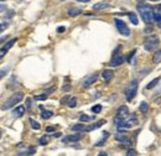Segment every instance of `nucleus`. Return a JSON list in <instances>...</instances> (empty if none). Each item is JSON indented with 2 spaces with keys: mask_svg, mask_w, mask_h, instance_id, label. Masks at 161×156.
<instances>
[{
  "mask_svg": "<svg viewBox=\"0 0 161 156\" xmlns=\"http://www.w3.org/2000/svg\"><path fill=\"white\" fill-rule=\"evenodd\" d=\"M138 11H139L141 19L144 20L145 24H152L154 22V9L150 6V5L139 4Z\"/></svg>",
  "mask_w": 161,
  "mask_h": 156,
  "instance_id": "f257e3e1",
  "label": "nucleus"
},
{
  "mask_svg": "<svg viewBox=\"0 0 161 156\" xmlns=\"http://www.w3.org/2000/svg\"><path fill=\"white\" fill-rule=\"evenodd\" d=\"M22 99H24V93H21V92L14 93L10 98L6 99V102H5L4 105L1 107V109L3 110H8V109H10V108H13L14 105H16L17 103H20Z\"/></svg>",
  "mask_w": 161,
  "mask_h": 156,
  "instance_id": "f03ea898",
  "label": "nucleus"
},
{
  "mask_svg": "<svg viewBox=\"0 0 161 156\" xmlns=\"http://www.w3.org/2000/svg\"><path fill=\"white\" fill-rule=\"evenodd\" d=\"M159 44H160V39L157 37V36L156 35H150V36H147V37L145 39V41H144V49L149 52H152L159 46Z\"/></svg>",
  "mask_w": 161,
  "mask_h": 156,
  "instance_id": "7ed1b4c3",
  "label": "nucleus"
},
{
  "mask_svg": "<svg viewBox=\"0 0 161 156\" xmlns=\"http://www.w3.org/2000/svg\"><path fill=\"white\" fill-rule=\"evenodd\" d=\"M138 87H139V82L136 79H134V81H132L129 83V86L127 88H125L124 94H125V98H127L128 102L133 100V98L135 97V94H136V91H138Z\"/></svg>",
  "mask_w": 161,
  "mask_h": 156,
  "instance_id": "20e7f679",
  "label": "nucleus"
},
{
  "mask_svg": "<svg viewBox=\"0 0 161 156\" xmlns=\"http://www.w3.org/2000/svg\"><path fill=\"white\" fill-rule=\"evenodd\" d=\"M114 24H115V26H117L119 32H120L123 36L129 37V36H130V29L127 26V24H125L123 20H120V19H117V17L114 19Z\"/></svg>",
  "mask_w": 161,
  "mask_h": 156,
  "instance_id": "39448f33",
  "label": "nucleus"
},
{
  "mask_svg": "<svg viewBox=\"0 0 161 156\" xmlns=\"http://www.w3.org/2000/svg\"><path fill=\"white\" fill-rule=\"evenodd\" d=\"M117 118L122 119V120H124V119L129 118V109L127 105H122L118 108V112H117Z\"/></svg>",
  "mask_w": 161,
  "mask_h": 156,
  "instance_id": "423d86ee",
  "label": "nucleus"
},
{
  "mask_svg": "<svg viewBox=\"0 0 161 156\" xmlns=\"http://www.w3.org/2000/svg\"><path fill=\"white\" fill-rule=\"evenodd\" d=\"M115 139L118 141H120L122 144H124V145H132V140L128 139V136L124 131H119L118 134H115Z\"/></svg>",
  "mask_w": 161,
  "mask_h": 156,
  "instance_id": "0eeeda50",
  "label": "nucleus"
},
{
  "mask_svg": "<svg viewBox=\"0 0 161 156\" xmlns=\"http://www.w3.org/2000/svg\"><path fill=\"white\" fill-rule=\"evenodd\" d=\"M154 21L156 22V25L161 29V4L156 5L154 9Z\"/></svg>",
  "mask_w": 161,
  "mask_h": 156,
  "instance_id": "6e6552de",
  "label": "nucleus"
},
{
  "mask_svg": "<svg viewBox=\"0 0 161 156\" xmlns=\"http://www.w3.org/2000/svg\"><path fill=\"white\" fill-rule=\"evenodd\" d=\"M122 63H124V57L122 55H119V53L114 52V56H113L109 64L112 66V67H118V66H120Z\"/></svg>",
  "mask_w": 161,
  "mask_h": 156,
  "instance_id": "1a4fd4ad",
  "label": "nucleus"
},
{
  "mask_svg": "<svg viewBox=\"0 0 161 156\" xmlns=\"http://www.w3.org/2000/svg\"><path fill=\"white\" fill-rule=\"evenodd\" d=\"M98 79V74L97 73H93V74H91V76H88L84 81H83V83H82V86L84 87V88H88V87H91L93 83H95V81Z\"/></svg>",
  "mask_w": 161,
  "mask_h": 156,
  "instance_id": "9d476101",
  "label": "nucleus"
},
{
  "mask_svg": "<svg viewBox=\"0 0 161 156\" xmlns=\"http://www.w3.org/2000/svg\"><path fill=\"white\" fill-rule=\"evenodd\" d=\"M81 139H82V135L78 134V131H76V133L72 134V135L64 136L63 139H62V141H63V142H76V141H79Z\"/></svg>",
  "mask_w": 161,
  "mask_h": 156,
  "instance_id": "9b49d317",
  "label": "nucleus"
},
{
  "mask_svg": "<svg viewBox=\"0 0 161 156\" xmlns=\"http://www.w3.org/2000/svg\"><path fill=\"white\" fill-rule=\"evenodd\" d=\"M24 113H25V107H24V105H19V107H16L15 109H14L13 115L15 118H20V117L24 115Z\"/></svg>",
  "mask_w": 161,
  "mask_h": 156,
  "instance_id": "f8f14e48",
  "label": "nucleus"
},
{
  "mask_svg": "<svg viewBox=\"0 0 161 156\" xmlns=\"http://www.w3.org/2000/svg\"><path fill=\"white\" fill-rule=\"evenodd\" d=\"M40 108H41V110H42V113H41V118H42V119H50V118L53 115L52 112H50V110H45L44 107H40Z\"/></svg>",
  "mask_w": 161,
  "mask_h": 156,
  "instance_id": "ddd939ff",
  "label": "nucleus"
},
{
  "mask_svg": "<svg viewBox=\"0 0 161 156\" xmlns=\"http://www.w3.org/2000/svg\"><path fill=\"white\" fill-rule=\"evenodd\" d=\"M103 78H104V81L105 82H109L112 78H113V72L110 71V69H105L104 72H103Z\"/></svg>",
  "mask_w": 161,
  "mask_h": 156,
  "instance_id": "4468645a",
  "label": "nucleus"
},
{
  "mask_svg": "<svg viewBox=\"0 0 161 156\" xmlns=\"http://www.w3.org/2000/svg\"><path fill=\"white\" fill-rule=\"evenodd\" d=\"M108 8H109V5L107 3H98V4L93 5L94 10H104V9H108Z\"/></svg>",
  "mask_w": 161,
  "mask_h": 156,
  "instance_id": "2eb2a0df",
  "label": "nucleus"
},
{
  "mask_svg": "<svg viewBox=\"0 0 161 156\" xmlns=\"http://www.w3.org/2000/svg\"><path fill=\"white\" fill-rule=\"evenodd\" d=\"M152 61H154V63H155V64H157V63H160V62H161V49H160L159 51H156V52L154 53Z\"/></svg>",
  "mask_w": 161,
  "mask_h": 156,
  "instance_id": "dca6fc26",
  "label": "nucleus"
},
{
  "mask_svg": "<svg viewBox=\"0 0 161 156\" xmlns=\"http://www.w3.org/2000/svg\"><path fill=\"white\" fill-rule=\"evenodd\" d=\"M86 128H87V125H84V124H76V125H73L72 127V130L73 131H86Z\"/></svg>",
  "mask_w": 161,
  "mask_h": 156,
  "instance_id": "f3484780",
  "label": "nucleus"
},
{
  "mask_svg": "<svg viewBox=\"0 0 161 156\" xmlns=\"http://www.w3.org/2000/svg\"><path fill=\"white\" fill-rule=\"evenodd\" d=\"M79 14H82V10L78 9V8H72V9L68 10V15L69 16H77V15H79Z\"/></svg>",
  "mask_w": 161,
  "mask_h": 156,
  "instance_id": "a211bd4d",
  "label": "nucleus"
},
{
  "mask_svg": "<svg viewBox=\"0 0 161 156\" xmlns=\"http://www.w3.org/2000/svg\"><path fill=\"white\" fill-rule=\"evenodd\" d=\"M128 16H129V20L132 21V24H134V25H138V24H139V20H138V17H136V15H135V14H133V13H129V14H128Z\"/></svg>",
  "mask_w": 161,
  "mask_h": 156,
  "instance_id": "6ab92c4d",
  "label": "nucleus"
},
{
  "mask_svg": "<svg viewBox=\"0 0 161 156\" xmlns=\"http://www.w3.org/2000/svg\"><path fill=\"white\" fill-rule=\"evenodd\" d=\"M29 122H30V125H31L32 129H35V130H39V129H40V124H39L36 120H34L32 118H30Z\"/></svg>",
  "mask_w": 161,
  "mask_h": 156,
  "instance_id": "aec40b11",
  "label": "nucleus"
},
{
  "mask_svg": "<svg viewBox=\"0 0 161 156\" xmlns=\"http://www.w3.org/2000/svg\"><path fill=\"white\" fill-rule=\"evenodd\" d=\"M159 81H160V78H159V77H157V78H155V79H152V81L146 86V89H152V88L159 83Z\"/></svg>",
  "mask_w": 161,
  "mask_h": 156,
  "instance_id": "412c9836",
  "label": "nucleus"
},
{
  "mask_svg": "<svg viewBox=\"0 0 161 156\" xmlns=\"http://www.w3.org/2000/svg\"><path fill=\"white\" fill-rule=\"evenodd\" d=\"M103 133H104V136H103V139H102V140H99L98 142H95V146H102L103 144H104V141H105V139H107V137L109 136L108 131H103Z\"/></svg>",
  "mask_w": 161,
  "mask_h": 156,
  "instance_id": "4be33fe9",
  "label": "nucleus"
},
{
  "mask_svg": "<svg viewBox=\"0 0 161 156\" xmlns=\"http://www.w3.org/2000/svg\"><path fill=\"white\" fill-rule=\"evenodd\" d=\"M49 141H50V136H47V135H44V136L39 140L40 145H46V144H49Z\"/></svg>",
  "mask_w": 161,
  "mask_h": 156,
  "instance_id": "5701e85b",
  "label": "nucleus"
},
{
  "mask_svg": "<svg viewBox=\"0 0 161 156\" xmlns=\"http://www.w3.org/2000/svg\"><path fill=\"white\" fill-rule=\"evenodd\" d=\"M67 105H68L69 108H74V107L77 105V98H76V97H72V98H69V100H68Z\"/></svg>",
  "mask_w": 161,
  "mask_h": 156,
  "instance_id": "b1692460",
  "label": "nucleus"
},
{
  "mask_svg": "<svg viewBox=\"0 0 161 156\" xmlns=\"http://www.w3.org/2000/svg\"><path fill=\"white\" fill-rule=\"evenodd\" d=\"M149 110V104L146 103V102H142V103L140 104V112L141 113H146Z\"/></svg>",
  "mask_w": 161,
  "mask_h": 156,
  "instance_id": "393cba45",
  "label": "nucleus"
},
{
  "mask_svg": "<svg viewBox=\"0 0 161 156\" xmlns=\"http://www.w3.org/2000/svg\"><path fill=\"white\" fill-rule=\"evenodd\" d=\"M89 120H92V118L88 117V115H86V114H82V115L79 117V122H82V123H87V122H89Z\"/></svg>",
  "mask_w": 161,
  "mask_h": 156,
  "instance_id": "a878e982",
  "label": "nucleus"
},
{
  "mask_svg": "<svg viewBox=\"0 0 161 156\" xmlns=\"http://www.w3.org/2000/svg\"><path fill=\"white\" fill-rule=\"evenodd\" d=\"M35 151H36V150H35V147H34V146H30V147H29V151H26V152H19V155H34Z\"/></svg>",
  "mask_w": 161,
  "mask_h": 156,
  "instance_id": "bb28decb",
  "label": "nucleus"
},
{
  "mask_svg": "<svg viewBox=\"0 0 161 156\" xmlns=\"http://www.w3.org/2000/svg\"><path fill=\"white\" fill-rule=\"evenodd\" d=\"M92 112H93V113H95V114L100 113V112H102V105H100V104H97V105L92 107Z\"/></svg>",
  "mask_w": 161,
  "mask_h": 156,
  "instance_id": "cd10ccee",
  "label": "nucleus"
},
{
  "mask_svg": "<svg viewBox=\"0 0 161 156\" xmlns=\"http://www.w3.org/2000/svg\"><path fill=\"white\" fill-rule=\"evenodd\" d=\"M47 98V94H41V95H35V99L36 100H45Z\"/></svg>",
  "mask_w": 161,
  "mask_h": 156,
  "instance_id": "c85d7f7f",
  "label": "nucleus"
},
{
  "mask_svg": "<svg viewBox=\"0 0 161 156\" xmlns=\"http://www.w3.org/2000/svg\"><path fill=\"white\" fill-rule=\"evenodd\" d=\"M6 52H8V50L5 49V47H3V49H0V59H1L5 55H6Z\"/></svg>",
  "mask_w": 161,
  "mask_h": 156,
  "instance_id": "c756f323",
  "label": "nucleus"
},
{
  "mask_svg": "<svg viewBox=\"0 0 161 156\" xmlns=\"http://www.w3.org/2000/svg\"><path fill=\"white\" fill-rule=\"evenodd\" d=\"M135 155H136V151H135V150H133V149L128 150V152H127V156H135Z\"/></svg>",
  "mask_w": 161,
  "mask_h": 156,
  "instance_id": "7c9ffc66",
  "label": "nucleus"
},
{
  "mask_svg": "<svg viewBox=\"0 0 161 156\" xmlns=\"http://www.w3.org/2000/svg\"><path fill=\"white\" fill-rule=\"evenodd\" d=\"M68 100H69V97H64V98H62V99H61V104H67Z\"/></svg>",
  "mask_w": 161,
  "mask_h": 156,
  "instance_id": "2f4dec72",
  "label": "nucleus"
},
{
  "mask_svg": "<svg viewBox=\"0 0 161 156\" xmlns=\"http://www.w3.org/2000/svg\"><path fill=\"white\" fill-rule=\"evenodd\" d=\"M55 89H56V88H55V87H51V88H50V89H46V91H45V92H44V93H45V94H50V93H51V92H55Z\"/></svg>",
  "mask_w": 161,
  "mask_h": 156,
  "instance_id": "473e14b6",
  "label": "nucleus"
},
{
  "mask_svg": "<svg viewBox=\"0 0 161 156\" xmlns=\"http://www.w3.org/2000/svg\"><path fill=\"white\" fill-rule=\"evenodd\" d=\"M6 27H8V24H0V32L4 31Z\"/></svg>",
  "mask_w": 161,
  "mask_h": 156,
  "instance_id": "72a5a7b5",
  "label": "nucleus"
},
{
  "mask_svg": "<svg viewBox=\"0 0 161 156\" xmlns=\"http://www.w3.org/2000/svg\"><path fill=\"white\" fill-rule=\"evenodd\" d=\"M6 72H8V68H5V69H1V71H0V78H1L3 76L6 74Z\"/></svg>",
  "mask_w": 161,
  "mask_h": 156,
  "instance_id": "f704fd0d",
  "label": "nucleus"
},
{
  "mask_svg": "<svg viewBox=\"0 0 161 156\" xmlns=\"http://www.w3.org/2000/svg\"><path fill=\"white\" fill-rule=\"evenodd\" d=\"M64 30H66V29H64L63 26H61V27H58V29H57V31H58V32H63Z\"/></svg>",
  "mask_w": 161,
  "mask_h": 156,
  "instance_id": "c9c22d12",
  "label": "nucleus"
},
{
  "mask_svg": "<svg viewBox=\"0 0 161 156\" xmlns=\"http://www.w3.org/2000/svg\"><path fill=\"white\" fill-rule=\"evenodd\" d=\"M53 130H55V128H53V127H49L46 129V131H53Z\"/></svg>",
  "mask_w": 161,
  "mask_h": 156,
  "instance_id": "e433bc0d",
  "label": "nucleus"
},
{
  "mask_svg": "<svg viewBox=\"0 0 161 156\" xmlns=\"http://www.w3.org/2000/svg\"><path fill=\"white\" fill-rule=\"evenodd\" d=\"M69 88H71V86H69V84H67V86H64V87H63V91H68Z\"/></svg>",
  "mask_w": 161,
  "mask_h": 156,
  "instance_id": "4c0bfd02",
  "label": "nucleus"
},
{
  "mask_svg": "<svg viewBox=\"0 0 161 156\" xmlns=\"http://www.w3.org/2000/svg\"><path fill=\"white\" fill-rule=\"evenodd\" d=\"M5 40H6V36H4V37H1V39H0V44H1V42H4Z\"/></svg>",
  "mask_w": 161,
  "mask_h": 156,
  "instance_id": "58836bf2",
  "label": "nucleus"
},
{
  "mask_svg": "<svg viewBox=\"0 0 161 156\" xmlns=\"http://www.w3.org/2000/svg\"><path fill=\"white\" fill-rule=\"evenodd\" d=\"M30 107H31V100L27 99V108H30Z\"/></svg>",
  "mask_w": 161,
  "mask_h": 156,
  "instance_id": "ea45409f",
  "label": "nucleus"
},
{
  "mask_svg": "<svg viewBox=\"0 0 161 156\" xmlns=\"http://www.w3.org/2000/svg\"><path fill=\"white\" fill-rule=\"evenodd\" d=\"M1 10H5V5H0V11Z\"/></svg>",
  "mask_w": 161,
  "mask_h": 156,
  "instance_id": "a19ab883",
  "label": "nucleus"
},
{
  "mask_svg": "<svg viewBox=\"0 0 161 156\" xmlns=\"http://www.w3.org/2000/svg\"><path fill=\"white\" fill-rule=\"evenodd\" d=\"M77 1H83V3H86V1H89V0H77Z\"/></svg>",
  "mask_w": 161,
  "mask_h": 156,
  "instance_id": "79ce46f5",
  "label": "nucleus"
},
{
  "mask_svg": "<svg viewBox=\"0 0 161 156\" xmlns=\"http://www.w3.org/2000/svg\"><path fill=\"white\" fill-rule=\"evenodd\" d=\"M150 1H159V0H150Z\"/></svg>",
  "mask_w": 161,
  "mask_h": 156,
  "instance_id": "37998d69",
  "label": "nucleus"
},
{
  "mask_svg": "<svg viewBox=\"0 0 161 156\" xmlns=\"http://www.w3.org/2000/svg\"><path fill=\"white\" fill-rule=\"evenodd\" d=\"M0 1H5V0H0Z\"/></svg>",
  "mask_w": 161,
  "mask_h": 156,
  "instance_id": "c03bdc74",
  "label": "nucleus"
},
{
  "mask_svg": "<svg viewBox=\"0 0 161 156\" xmlns=\"http://www.w3.org/2000/svg\"><path fill=\"white\" fill-rule=\"evenodd\" d=\"M0 137H1V134H0Z\"/></svg>",
  "mask_w": 161,
  "mask_h": 156,
  "instance_id": "a18cd8bd",
  "label": "nucleus"
}]
</instances>
